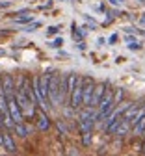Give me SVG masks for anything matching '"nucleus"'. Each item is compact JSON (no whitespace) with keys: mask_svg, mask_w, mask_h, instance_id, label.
Returning a JSON list of instances; mask_svg holds the SVG:
<instances>
[{"mask_svg":"<svg viewBox=\"0 0 145 156\" xmlns=\"http://www.w3.org/2000/svg\"><path fill=\"white\" fill-rule=\"evenodd\" d=\"M49 102L52 106H60V74H50L49 78Z\"/></svg>","mask_w":145,"mask_h":156,"instance_id":"nucleus-2","label":"nucleus"},{"mask_svg":"<svg viewBox=\"0 0 145 156\" xmlns=\"http://www.w3.org/2000/svg\"><path fill=\"white\" fill-rule=\"evenodd\" d=\"M141 152H143V154H145V143H143V149H141Z\"/></svg>","mask_w":145,"mask_h":156,"instance_id":"nucleus-14","label":"nucleus"},{"mask_svg":"<svg viewBox=\"0 0 145 156\" xmlns=\"http://www.w3.org/2000/svg\"><path fill=\"white\" fill-rule=\"evenodd\" d=\"M32 21V17H23V19H17V23H28Z\"/></svg>","mask_w":145,"mask_h":156,"instance_id":"nucleus-12","label":"nucleus"},{"mask_svg":"<svg viewBox=\"0 0 145 156\" xmlns=\"http://www.w3.org/2000/svg\"><path fill=\"white\" fill-rule=\"evenodd\" d=\"M54 34H58V28H56V26H50V28L47 30V35H54Z\"/></svg>","mask_w":145,"mask_h":156,"instance_id":"nucleus-10","label":"nucleus"},{"mask_svg":"<svg viewBox=\"0 0 145 156\" xmlns=\"http://www.w3.org/2000/svg\"><path fill=\"white\" fill-rule=\"evenodd\" d=\"M93 87H95L93 78H89V76L82 78V106H89L91 95H93Z\"/></svg>","mask_w":145,"mask_h":156,"instance_id":"nucleus-3","label":"nucleus"},{"mask_svg":"<svg viewBox=\"0 0 145 156\" xmlns=\"http://www.w3.org/2000/svg\"><path fill=\"white\" fill-rule=\"evenodd\" d=\"M49 126H50V121L45 115V112H37V128L41 132H45V130H49Z\"/></svg>","mask_w":145,"mask_h":156,"instance_id":"nucleus-7","label":"nucleus"},{"mask_svg":"<svg viewBox=\"0 0 145 156\" xmlns=\"http://www.w3.org/2000/svg\"><path fill=\"white\" fill-rule=\"evenodd\" d=\"M129 130H132L130 121H129V119H121V121H119V125L115 126L114 134L117 136V138H123V136H127V132H129Z\"/></svg>","mask_w":145,"mask_h":156,"instance_id":"nucleus-5","label":"nucleus"},{"mask_svg":"<svg viewBox=\"0 0 145 156\" xmlns=\"http://www.w3.org/2000/svg\"><path fill=\"white\" fill-rule=\"evenodd\" d=\"M97 123V112L91 106H86L84 110L78 112V125L82 132H91Z\"/></svg>","mask_w":145,"mask_h":156,"instance_id":"nucleus-1","label":"nucleus"},{"mask_svg":"<svg viewBox=\"0 0 145 156\" xmlns=\"http://www.w3.org/2000/svg\"><path fill=\"white\" fill-rule=\"evenodd\" d=\"M104 93H106V82L95 84V87H93V95H91V101H89V106H91V108H97L99 102L102 101V97H104Z\"/></svg>","mask_w":145,"mask_h":156,"instance_id":"nucleus-4","label":"nucleus"},{"mask_svg":"<svg viewBox=\"0 0 145 156\" xmlns=\"http://www.w3.org/2000/svg\"><path fill=\"white\" fill-rule=\"evenodd\" d=\"M129 48H132V50H140V48H141V43H130Z\"/></svg>","mask_w":145,"mask_h":156,"instance_id":"nucleus-11","label":"nucleus"},{"mask_svg":"<svg viewBox=\"0 0 145 156\" xmlns=\"http://www.w3.org/2000/svg\"><path fill=\"white\" fill-rule=\"evenodd\" d=\"M84 136H82V141H84V145H89L91 143V132H82Z\"/></svg>","mask_w":145,"mask_h":156,"instance_id":"nucleus-9","label":"nucleus"},{"mask_svg":"<svg viewBox=\"0 0 145 156\" xmlns=\"http://www.w3.org/2000/svg\"><path fill=\"white\" fill-rule=\"evenodd\" d=\"M61 43H63V41H61V39H56V41H54V43H52L50 47H56V48H58V47H61Z\"/></svg>","mask_w":145,"mask_h":156,"instance_id":"nucleus-13","label":"nucleus"},{"mask_svg":"<svg viewBox=\"0 0 145 156\" xmlns=\"http://www.w3.org/2000/svg\"><path fill=\"white\" fill-rule=\"evenodd\" d=\"M2 147H4L9 154H13V152L17 151L15 141H13V138H11V134H9V132H2Z\"/></svg>","mask_w":145,"mask_h":156,"instance_id":"nucleus-6","label":"nucleus"},{"mask_svg":"<svg viewBox=\"0 0 145 156\" xmlns=\"http://www.w3.org/2000/svg\"><path fill=\"white\" fill-rule=\"evenodd\" d=\"M13 130L17 132V136H20V138H26V136H28V128H26L24 121L23 123H15L13 125Z\"/></svg>","mask_w":145,"mask_h":156,"instance_id":"nucleus-8","label":"nucleus"}]
</instances>
